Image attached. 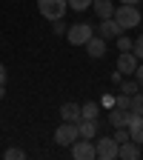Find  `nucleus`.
Wrapping results in <instances>:
<instances>
[{
  "label": "nucleus",
  "instance_id": "f257e3e1",
  "mask_svg": "<svg viewBox=\"0 0 143 160\" xmlns=\"http://www.w3.org/2000/svg\"><path fill=\"white\" fill-rule=\"evenodd\" d=\"M120 26H123V32L126 29H135V26H140V12H137V6H132V3H120L117 9H115V14H112Z\"/></svg>",
  "mask_w": 143,
  "mask_h": 160
},
{
  "label": "nucleus",
  "instance_id": "f03ea898",
  "mask_svg": "<svg viewBox=\"0 0 143 160\" xmlns=\"http://www.w3.org/2000/svg\"><path fill=\"white\" fill-rule=\"evenodd\" d=\"M69 9V0H37V12L46 20H63Z\"/></svg>",
  "mask_w": 143,
  "mask_h": 160
},
{
  "label": "nucleus",
  "instance_id": "7ed1b4c3",
  "mask_svg": "<svg viewBox=\"0 0 143 160\" xmlns=\"http://www.w3.org/2000/svg\"><path fill=\"white\" fill-rule=\"evenodd\" d=\"M77 137H80V129H77V123H72V120H63V123L54 129V140L60 146H72Z\"/></svg>",
  "mask_w": 143,
  "mask_h": 160
},
{
  "label": "nucleus",
  "instance_id": "20e7f679",
  "mask_svg": "<svg viewBox=\"0 0 143 160\" xmlns=\"http://www.w3.org/2000/svg\"><path fill=\"white\" fill-rule=\"evenodd\" d=\"M92 34H94L92 23H72L69 32H66V37H69V43H72V46H83Z\"/></svg>",
  "mask_w": 143,
  "mask_h": 160
},
{
  "label": "nucleus",
  "instance_id": "39448f33",
  "mask_svg": "<svg viewBox=\"0 0 143 160\" xmlns=\"http://www.w3.org/2000/svg\"><path fill=\"white\" fill-rule=\"evenodd\" d=\"M117 149H120V143H117L115 137H100L97 143H94V154L100 160H115L117 157Z\"/></svg>",
  "mask_w": 143,
  "mask_h": 160
},
{
  "label": "nucleus",
  "instance_id": "423d86ee",
  "mask_svg": "<svg viewBox=\"0 0 143 160\" xmlns=\"http://www.w3.org/2000/svg\"><path fill=\"white\" fill-rule=\"evenodd\" d=\"M72 157L74 160H92V157H97L94 154V143L86 140V137H77L74 143H72Z\"/></svg>",
  "mask_w": 143,
  "mask_h": 160
},
{
  "label": "nucleus",
  "instance_id": "0eeeda50",
  "mask_svg": "<svg viewBox=\"0 0 143 160\" xmlns=\"http://www.w3.org/2000/svg\"><path fill=\"white\" fill-rule=\"evenodd\" d=\"M97 34L103 37V40H115V37L123 34V26H120L115 17H103V20H100V26H97Z\"/></svg>",
  "mask_w": 143,
  "mask_h": 160
},
{
  "label": "nucleus",
  "instance_id": "6e6552de",
  "mask_svg": "<svg viewBox=\"0 0 143 160\" xmlns=\"http://www.w3.org/2000/svg\"><path fill=\"white\" fill-rule=\"evenodd\" d=\"M83 46H86V52H89V57H94V60L106 54V40H103V37H100V34H92V37L86 40V43H83Z\"/></svg>",
  "mask_w": 143,
  "mask_h": 160
},
{
  "label": "nucleus",
  "instance_id": "1a4fd4ad",
  "mask_svg": "<svg viewBox=\"0 0 143 160\" xmlns=\"http://www.w3.org/2000/svg\"><path fill=\"white\" fill-rule=\"evenodd\" d=\"M129 120H132V109H117V106H112V112H109V123H112L115 129L129 126Z\"/></svg>",
  "mask_w": 143,
  "mask_h": 160
},
{
  "label": "nucleus",
  "instance_id": "9d476101",
  "mask_svg": "<svg viewBox=\"0 0 143 160\" xmlns=\"http://www.w3.org/2000/svg\"><path fill=\"white\" fill-rule=\"evenodd\" d=\"M135 69H137V57L132 52H120V57H117V72L120 74H135Z\"/></svg>",
  "mask_w": 143,
  "mask_h": 160
},
{
  "label": "nucleus",
  "instance_id": "9b49d317",
  "mask_svg": "<svg viewBox=\"0 0 143 160\" xmlns=\"http://www.w3.org/2000/svg\"><path fill=\"white\" fill-rule=\"evenodd\" d=\"M126 129H129V137L140 146V143H143V114H135V112H132V120H129Z\"/></svg>",
  "mask_w": 143,
  "mask_h": 160
},
{
  "label": "nucleus",
  "instance_id": "f8f14e48",
  "mask_svg": "<svg viewBox=\"0 0 143 160\" xmlns=\"http://www.w3.org/2000/svg\"><path fill=\"white\" fill-rule=\"evenodd\" d=\"M117 157H123V160H137L140 157V146L135 143V140H123L117 149Z\"/></svg>",
  "mask_w": 143,
  "mask_h": 160
},
{
  "label": "nucleus",
  "instance_id": "ddd939ff",
  "mask_svg": "<svg viewBox=\"0 0 143 160\" xmlns=\"http://www.w3.org/2000/svg\"><path fill=\"white\" fill-rule=\"evenodd\" d=\"M92 9H94V14H97L100 20L115 14V3H112V0H92Z\"/></svg>",
  "mask_w": 143,
  "mask_h": 160
},
{
  "label": "nucleus",
  "instance_id": "4468645a",
  "mask_svg": "<svg viewBox=\"0 0 143 160\" xmlns=\"http://www.w3.org/2000/svg\"><path fill=\"white\" fill-rule=\"evenodd\" d=\"M77 129H80V137H86V140H92L94 134H97V117H92V120H77Z\"/></svg>",
  "mask_w": 143,
  "mask_h": 160
},
{
  "label": "nucleus",
  "instance_id": "2eb2a0df",
  "mask_svg": "<svg viewBox=\"0 0 143 160\" xmlns=\"http://www.w3.org/2000/svg\"><path fill=\"white\" fill-rule=\"evenodd\" d=\"M60 117L77 123V120H80V106H77V103H63V106H60Z\"/></svg>",
  "mask_w": 143,
  "mask_h": 160
},
{
  "label": "nucleus",
  "instance_id": "dca6fc26",
  "mask_svg": "<svg viewBox=\"0 0 143 160\" xmlns=\"http://www.w3.org/2000/svg\"><path fill=\"white\" fill-rule=\"evenodd\" d=\"M97 112H100V103H94V100H89V103H83L80 106V120H92V117H97Z\"/></svg>",
  "mask_w": 143,
  "mask_h": 160
},
{
  "label": "nucleus",
  "instance_id": "f3484780",
  "mask_svg": "<svg viewBox=\"0 0 143 160\" xmlns=\"http://www.w3.org/2000/svg\"><path fill=\"white\" fill-rule=\"evenodd\" d=\"M117 86H120V94H135L140 83H137V77H135V80H120Z\"/></svg>",
  "mask_w": 143,
  "mask_h": 160
},
{
  "label": "nucleus",
  "instance_id": "a211bd4d",
  "mask_svg": "<svg viewBox=\"0 0 143 160\" xmlns=\"http://www.w3.org/2000/svg\"><path fill=\"white\" fill-rule=\"evenodd\" d=\"M132 112L135 114H143V92H135L132 94Z\"/></svg>",
  "mask_w": 143,
  "mask_h": 160
},
{
  "label": "nucleus",
  "instance_id": "6ab92c4d",
  "mask_svg": "<svg viewBox=\"0 0 143 160\" xmlns=\"http://www.w3.org/2000/svg\"><path fill=\"white\" fill-rule=\"evenodd\" d=\"M115 106L117 109H132V94H115Z\"/></svg>",
  "mask_w": 143,
  "mask_h": 160
},
{
  "label": "nucleus",
  "instance_id": "aec40b11",
  "mask_svg": "<svg viewBox=\"0 0 143 160\" xmlns=\"http://www.w3.org/2000/svg\"><path fill=\"white\" fill-rule=\"evenodd\" d=\"M92 6V0H69V9H74V12H86Z\"/></svg>",
  "mask_w": 143,
  "mask_h": 160
},
{
  "label": "nucleus",
  "instance_id": "412c9836",
  "mask_svg": "<svg viewBox=\"0 0 143 160\" xmlns=\"http://www.w3.org/2000/svg\"><path fill=\"white\" fill-rule=\"evenodd\" d=\"M6 160H23L26 157V152L23 149H6V154H3Z\"/></svg>",
  "mask_w": 143,
  "mask_h": 160
},
{
  "label": "nucleus",
  "instance_id": "4be33fe9",
  "mask_svg": "<svg viewBox=\"0 0 143 160\" xmlns=\"http://www.w3.org/2000/svg\"><path fill=\"white\" fill-rule=\"evenodd\" d=\"M132 54H135L137 60H143V34H140L135 43H132Z\"/></svg>",
  "mask_w": 143,
  "mask_h": 160
},
{
  "label": "nucleus",
  "instance_id": "5701e85b",
  "mask_svg": "<svg viewBox=\"0 0 143 160\" xmlns=\"http://www.w3.org/2000/svg\"><path fill=\"white\" fill-rule=\"evenodd\" d=\"M132 43H135V40H129V37H123V34L117 37V49H120V52H132Z\"/></svg>",
  "mask_w": 143,
  "mask_h": 160
},
{
  "label": "nucleus",
  "instance_id": "b1692460",
  "mask_svg": "<svg viewBox=\"0 0 143 160\" xmlns=\"http://www.w3.org/2000/svg\"><path fill=\"white\" fill-rule=\"evenodd\" d=\"M52 32L54 34H66V23L63 20H52Z\"/></svg>",
  "mask_w": 143,
  "mask_h": 160
},
{
  "label": "nucleus",
  "instance_id": "393cba45",
  "mask_svg": "<svg viewBox=\"0 0 143 160\" xmlns=\"http://www.w3.org/2000/svg\"><path fill=\"white\" fill-rule=\"evenodd\" d=\"M115 140H117V143H123V140H132V137H129V129H126V126H123V129H117V132H115Z\"/></svg>",
  "mask_w": 143,
  "mask_h": 160
},
{
  "label": "nucleus",
  "instance_id": "a878e982",
  "mask_svg": "<svg viewBox=\"0 0 143 160\" xmlns=\"http://www.w3.org/2000/svg\"><path fill=\"white\" fill-rule=\"evenodd\" d=\"M100 106L112 109V106H115V97H112V94H103V97H100Z\"/></svg>",
  "mask_w": 143,
  "mask_h": 160
},
{
  "label": "nucleus",
  "instance_id": "bb28decb",
  "mask_svg": "<svg viewBox=\"0 0 143 160\" xmlns=\"http://www.w3.org/2000/svg\"><path fill=\"white\" fill-rule=\"evenodd\" d=\"M135 77H137V83L143 86V63H137V69H135Z\"/></svg>",
  "mask_w": 143,
  "mask_h": 160
},
{
  "label": "nucleus",
  "instance_id": "cd10ccee",
  "mask_svg": "<svg viewBox=\"0 0 143 160\" xmlns=\"http://www.w3.org/2000/svg\"><path fill=\"white\" fill-rule=\"evenodd\" d=\"M0 86H6V66L0 63Z\"/></svg>",
  "mask_w": 143,
  "mask_h": 160
},
{
  "label": "nucleus",
  "instance_id": "c85d7f7f",
  "mask_svg": "<svg viewBox=\"0 0 143 160\" xmlns=\"http://www.w3.org/2000/svg\"><path fill=\"white\" fill-rule=\"evenodd\" d=\"M120 80H123V74H120V72L115 69V72H112V83H120Z\"/></svg>",
  "mask_w": 143,
  "mask_h": 160
},
{
  "label": "nucleus",
  "instance_id": "c756f323",
  "mask_svg": "<svg viewBox=\"0 0 143 160\" xmlns=\"http://www.w3.org/2000/svg\"><path fill=\"white\" fill-rule=\"evenodd\" d=\"M120 3H132L135 6V3H140V0H120Z\"/></svg>",
  "mask_w": 143,
  "mask_h": 160
}]
</instances>
